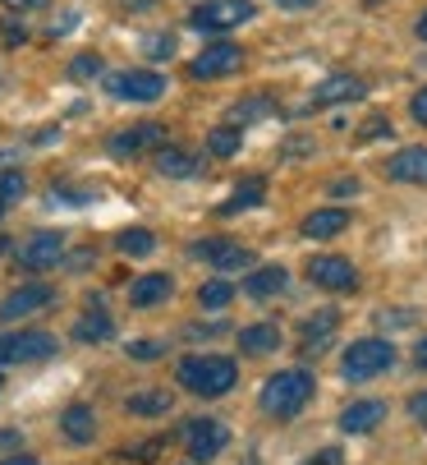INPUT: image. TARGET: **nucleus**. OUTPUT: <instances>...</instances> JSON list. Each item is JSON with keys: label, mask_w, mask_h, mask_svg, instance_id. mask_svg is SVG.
<instances>
[{"label": "nucleus", "mask_w": 427, "mask_h": 465, "mask_svg": "<svg viewBox=\"0 0 427 465\" xmlns=\"http://www.w3.org/2000/svg\"><path fill=\"white\" fill-rule=\"evenodd\" d=\"M180 382L193 396H226L239 382V369L226 355H189L180 360Z\"/></svg>", "instance_id": "obj_1"}, {"label": "nucleus", "mask_w": 427, "mask_h": 465, "mask_svg": "<svg viewBox=\"0 0 427 465\" xmlns=\"http://www.w3.org/2000/svg\"><path fill=\"white\" fill-rule=\"evenodd\" d=\"M308 396H313V373L308 369H285V373H271L267 387H262V411L276 415V420H290L308 406Z\"/></svg>", "instance_id": "obj_2"}, {"label": "nucleus", "mask_w": 427, "mask_h": 465, "mask_svg": "<svg viewBox=\"0 0 427 465\" xmlns=\"http://www.w3.org/2000/svg\"><path fill=\"white\" fill-rule=\"evenodd\" d=\"M391 364H395V346H391V341H382V337L354 341V346L345 351V360H340L345 378H354V382H368V378L386 373Z\"/></svg>", "instance_id": "obj_3"}, {"label": "nucleus", "mask_w": 427, "mask_h": 465, "mask_svg": "<svg viewBox=\"0 0 427 465\" xmlns=\"http://www.w3.org/2000/svg\"><path fill=\"white\" fill-rule=\"evenodd\" d=\"M257 10L253 0H202V5L189 15V28L193 33H230L239 24H248Z\"/></svg>", "instance_id": "obj_4"}, {"label": "nucleus", "mask_w": 427, "mask_h": 465, "mask_svg": "<svg viewBox=\"0 0 427 465\" xmlns=\"http://www.w3.org/2000/svg\"><path fill=\"white\" fill-rule=\"evenodd\" d=\"M235 70H244V46H235V42H211L202 55L189 60L193 79H226Z\"/></svg>", "instance_id": "obj_5"}, {"label": "nucleus", "mask_w": 427, "mask_h": 465, "mask_svg": "<svg viewBox=\"0 0 427 465\" xmlns=\"http://www.w3.org/2000/svg\"><path fill=\"white\" fill-rule=\"evenodd\" d=\"M51 355H55L51 331H10V337H0V364H33Z\"/></svg>", "instance_id": "obj_6"}, {"label": "nucleus", "mask_w": 427, "mask_h": 465, "mask_svg": "<svg viewBox=\"0 0 427 465\" xmlns=\"http://www.w3.org/2000/svg\"><path fill=\"white\" fill-rule=\"evenodd\" d=\"M184 442H189V456H193L198 465H207V460H217V456L226 451L230 429H226L221 420H193V424L184 429Z\"/></svg>", "instance_id": "obj_7"}, {"label": "nucleus", "mask_w": 427, "mask_h": 465, "mask_svg": "<svg viewBox=\"0 0 427 465\" xmlns=\"http://www.w3.org/2000/svg\"><path fill=\"white\" fill-rule=\"evenodd\" d=\"M106 88H111V97H120V102H157V97L166 93V79L152 74V70H124V74H111Z\"/></svg>", "instance_id": "obj_8"}, {"label": "nucleus", "mask_w": 427, "mask_h": 465, "mask_svg": "<svg viewBox=\"0 0 427 465\" xmlns=\"http://www.w3.org/2000/svg\"><path fill=\"white\" fill-rule=\"evenodd\" d=\"M308 282L322 286V291H354L359 286V272H354V262L340 258V253H317L308 262Z\"/></svg>", "instance_id": "obj_9"}, {"label": "nucleus", "mask_w": 427, "mask_h": 465, "mask_svg": "<svg viewBox=\"0 0 427 465\" xmlns=\"http://www.w3.org/2000/svg\"><path fill=\"white\" fill-rule=\"evenodd\" d=\"M166 143V129L157 124V120H142V124H133V129H120V134L106 143V153L111 157H138V153H152V148H161Z\"/></svg>", "instance_id": "obj_10"}, {"label": "nucleus", "mask_w": 427, "mask_h": 465, "mask_svg": "<svg viewBox=\"0 0 427 465\" xmlns=\"http://www.w3.org/2000/svg\"><path fill=\"white\" fill-rule=\"evenodd\" d=\"M193 258H207L217 272H244V268H253V249L230 244V240H202V244H193Z\"/></svg>", "instance_id": "obj_11"}, {"label": "nucleus", "mask_w": 427, "mask_h": 465, "mask_svg": "<svg viewBox=\"0 0 427 465\" xmlns=\"http://www.w3.org/2000/svg\"><path fill=\"white\" fill-rule=\"evenodd\" d=\"M51 304H55V291L51 286H19V291H10L5 300H0V318L19 322V318H33V313H42Z\"/></svg>", "instance_id": "obj_12"}, {"label": "nucleus", "mask_w": 427, "mask_h": 465, "mask_svg": "<svg viewBox=\"0 0 427 465\" xmlns=\"http://www.w3.org/2000/svg\"><path fill=\"white\" fill-rule=\"evenodd\" d=\"M24 268L28 272H46V268H55V262L64 258V235L60 231H37L28 244H24Z\"/></svg>", "instance_id": "obj_13"}, {"label": "nucleus", "mask_w": 427, "mask_h": 465, "mask_svg": "<svg viewBox=\"0 0 427 465\" xmlns=\"http://www.w3.org/2000/svg\"><path fill=\"white\" fill-rule=\"evenodd\" d=\"M359 97H364L359 74H331L313 88V106H340V102H359Z\"/></svg>", "instance_id": "obj_14"}, {"label": "nucleus", "mask_w": 427, "mask_h": 465, "mask_svg": "<svg viewBox=\"0 0 427 465\" xmlns=\"http://www.w3.org/2000/svg\"><path fill=\"white\" fill-rule=\"evenodd\" d=\"M386 175L400 184H427V148H400L386 162Z\"/></svg>", "instance_id": "obj_15"}, {"label": "nucleus", "mask_w": 427, "mask_h": 465, "mask_svg": "<svg viewBox=\"0 0 427 465\" xmlns=\"http://www.w3.org/2000/svg\"><path fill=\"white\" fill-rule=\"evenodd\" d=\"M170 291H175V282H170L166 272H148V277H138V282L129 286V304H133V309H152V304L170 300Z\"/></svg>", "instance_id": "obj_16"}, {"label": "nucleus", "mask_w": 427, "mask_h": 465, "mask_svg": "<svg viewBox=\"0 0 427 465\" xmlns=\"http://www.w3.org/2000/svg\"><path fill=\"white\" fill-rule=\"evenodd\" d=\"M382 420H386V406H382V401H354V406H345L340 429H345V433H373Z\"/></svg>", "instance_id": "obj_17"}, {"label": "nucleus", "mask_w": 427, "mask_h": 465, "mask_svg": "<svg viewBox=\"0 0 427 465\" xmlns=\"http://www.w3.org/2000/svg\"><path fill=\"white\" fill-rule=\"evenodd\" d=\"M345 226H349V213H345V208H317V213L304 217V235H308V240H331V235H340Z\"/></svg>", "instance_id": "obj_18"}, {"label": "nucleus", "mask_w": 427, "mask_h": 465, "mask_svg": "<svg viewBox=\"0 0 427 465\" xmlns=\"http://www.w3.org/2000/svg\"><path fill=\"white\" fill-rule=\"evenodd\" d=\"M170 406H175V396L166 387H142V391H133L124 401L129 415H170Z\"/></svg>", "instance_id": "obj_19"}, {"label": "nucleus", "mask_w": 427, "mask_h": 465, "mask_svg": "<svg viewBox=\"0 0 427 465\" xmlns=\"http://www.w3.org/2000/svg\"><path fill=\"white\" fill-rule=\"evenodd\" d=\"M340 327V313L335 309H322V313H313V318H304V346L308 351H326V341H331V331Z\"/></svg>", "instance_id": "obj_20"}, {"label": "nucleus", "mask_w": 427, "mask_h": 465, "mask_svg": "<svg viewBox=\"0 0 427 465\" xmlns=\"http://www.w3.org/2000/svg\"><path fill=\"white\" fill-rule=\"evenodd\" d=\"M111 337H115V322L102 309H92L74 322V341H83V346H97V341H111Z\"/></svg>", "instance_id": "obj_21"}, {"label": "nucleus", "mask_w": 427, "mask_h": 465, "mask_svg": "<svg viewBox=\"0 0 427 465\" xmlns=\"http://www.w3.org/2000/svg\"><path fill=\"white\" fill-rule=\"evenodd\" d=\"M285 282H290V272H285V268H257V272H248V277H244V295L267 300V295H280V291H285Z\"/></svg>", "instance_id": "obj_22"}, {"label": "nucleus", "mask_w": 427, "mask_h": 465, "mask_svg": "<svg viewBox=\"0 0 427 465\" xmlns=\"http://www.w3.org/2000/svg\"><path fill=\"white\" fill-rule=\"evenodd\" d=\"M60 429H64L69 442H92V438H97V415H92L88 406H69L64 420H60Z\"/></svg>", "instance_id": "obj_23"}, {"label": "nucleus", "mask_w": 427, "mask_h": 465, "mask_svg": "<svg viewBox=\"0 0 427 465\" xmlns=\"http://www.w3.org/2000/svg\"><path fill=\"white\" fill-rule=\"evenodd\" d=\"M157 171L170 175V180H189V175L198 171V162H193L184 148H166V143H161V148H157Z\"/></svg>", "instance_id": "obj_24"}, {"label": "nucleus", "mask_w": 427, "mask_h": 465, "mask_svg": "<svg viewBox=\"0 0 427 465\" xmlns=\"http://www.w3.org/2000/svg\"><path fill=\"white\" fill-rule=\"evenodd\" d=\"M239 346H244L248 355H267V351H276V346H280V327H271V322L244 327V331H239Z\"/></svg>", "instance_id": "obj_25"}, {"label": "nucleus", "mask_w": 427, "mask_h": 465, "mask_svg": "<svg viewBox=\"0 0 427 465\" xmlns=\"http://www.w3.org/2000/svg\"><path fill=\"white\" fill-rule=\"evenodd\" d=\"M262 193H267V184H262L257 175L244 180V184H235V198H230V203H221V217H235V213H244V208H257Z\"/></svg>", "instance_id": "obj_26"}, {"label": "nucleus", "mask_w": 427, "mask_h": 465, "mask_svg": "<svg viewBox=\"0 0 427 465\" xmlns=\"http://www.w3.org/2000/svg\"><path fill=\"white\" fill-rule=\"evenodd\" d=\"M239 143H244V129H235V124H217V129L207 134V153H211V157H235Z\"/></svg>", "instance_id": "obj_27"}, {"label": "nucleus", "mask_w": 427, "mask_h": 465, "mask_svg": "<svg viewBox=\"0 0 427 465\" xmlns=\"http://www.w3.org/2000/svg\"><path fill=\"white\" fill-rule=\"evenodd\" d=\"M120 253H129V258H148L152 249H157V235L152 231H142V226H133V231H120Z\"/></svg>", "instance_id": "obj_28"}, {"label": "nucleus", "mask_w": 427, "mask_h": 465, "mask_svg": "<svg viewBox=\"0 0 427 465\" xmlns=\"http://www.w3.org/2000/svg\"><path fill=\"white\" fill-rule=\"evenodd\" d=\"M271 111H276V102H271V97H248V102L230 106V124H235V129H244L248 120H262V115H271Z\"/></svg>", "instance_id": "obj_29"}, {"label": "nucleus", "mask_w": 427, "mask_h": 465, "mask_svg": "<svg viewBox=\"0 0 427 465\" xmlns=\"http://www.w3.org/2000/svg\"><path fill=\"white\" fill-rule=\"evenodd\" d=\"M235 300V286L230 282H202V291H198V304L202 309H226Z\"/></svg>", "instance_id": "obj_30"}, {"label": "nucleus", "mask_w": 427, "mask_h": 465, "mask_svg": "<svg viewBox=\"0 0 427 465\" xmlns=\"http://www.w3.org/2000/svg\"><path fill=\"white\" fill-rule=\"evenodd\" d=\"M24 193H28V180H24V171H0V208L19 203Z\"/></svg>", "instance_id": "obj_31"}, {"label": "nucleus", "mask_w": 427, "mask_h": 465, "mask_svg": "<svg viewBox=\"0 0 427 465\" xmlns=\"http://www.w3.org/2000/svg\"><path fill=\"white\" fill-rule=\"evenodd\" d=\"M142 51H148L152 60H170L175 55V37L170 33H152V37H142Z\"/></svg>", "instance_id": "obj_32"}, {"label": "nucleus", "mask_w": 427, "mask_h": 465, "mask_svg": "<svg viewBox=\"0 0 427 465\" xmlns=\"http://www.w3.org/2000/svg\"><path fill=\"white\" fill-rule=\"evenodd\" d=\"M92 74H102L97 55H74V60H69V79H92Z\"/></svg>", "instance_id": "obj_33"}, {"label": "nucleus", "mask_w": 427, "mask_h": 465, "mask_svg": "<svg viewBox=\"0 0 427 465\" xmlns=\"http://www.w3.org/2000/svg\"><path fill=\"white\" fill-rule=\"evenodd\" d=\"M391 134V120L386 115H373L364 129H359V143H373V139H386Z\"/></svg>", "instance_id": "obj_34"}, {"label": "nucleus", "mask_w": 427, "mask_h": 465, "mask_svg": "<svg viewBox=\"0 0 427 465\" xmlns=\"http://www.w3.org/2000/svg\"><path fill=\"white\" fill-rule=\"evenodd\" d=\"M129 355H133V360H161V355H166V346H161V341H133V346H129Z\"/></svg>", "instance_id": "obj_35"}, {"label": "nucleus", "mask_w": 427, "mask_h": 465, "mask_svg": "<svg viewBox=\"0 0 427 465\" xmlns=\"http://www.w3.org/2000/svg\"><path fill=\"white\" fill-rule=\"evenodd\" d=\"M409 415H413L418 424H427V391H418V396H409Z\"/></svg>", "instance_id": "obj_36"}, {"label": "nucleus", "mask_w": 427, "mask_h": 465, "mask_svg": "<svg viewBox=\"0 0 427 465\" xmlns=\"http://www.w3.org/2000/svg\"><path fill=\"white\" fill-rule=\"evenodd\" d=\"M409 111H413V120H418V124H427V88L409 102Z\"/></svg>", "instance_id": "obj_37"}, {"label": "nucleus", "mask_w": 427, "mask_h": 465, "mask_svg": "<svg viewBox=\"0 0 427 465\" xmlns=\"http://www.w3.org/2000/svg\"><path fill=\"white\" fill-rule=\"evenodd\" d=\"M161 447H166V442H161V438H152V442H142L133 456H138V460H157V451H161Z\"/></svg>", "instance_id": "obj_38"}, {"label": "nucleus", "mask_w": 427, "mask_h": 465, "mask_svg": "<svg viewBox=\"0 0 427 465\" xmlns=\"http://www.w3.org/2000/svg\"><path fill=\"white\" fill-rule=\"evenodd\" d=\"M308 465H340V451H335V447H326V451H317Z\"/></svg>", "instance_id": "obj_39"}, {"label": "nucleus", "mask_w": 427, "mask_h": 465, "mask_svg": "<svg viewBox=\"0 0 427 465\" xmlns=\"http://www.w3.org/2000/svg\"><path fill=\"white\" fill-rule=\"evenodd\" d=\"M5 5H10V10H46L51 0H5Z\"/></svg>", "instance_id": "obj_40"}, {"label": "nucleus", "mask_w": 427, "mask_h": 465, "mask_svg": "<svg viewBox=\"0 0 427 465\" xmlns=\"http://www.w3.org/2000/svg\"><path fill=\"white\" fill-rule=\"evenodd\" d=\"M276 5H280V10H313L317 0H276Z\"/></svg>", "instance_id": "obj_41"}, {"label": "nucleus", "mask_w": 427, "mask_h": 465, "mask_svg": "<svg viewBox=\"0 0 427 465\" xmlns=\"http://www.w3.org/2000/svg\"><path fill=\"white\" fill-rule=\"evenodd\" d=\"M308 148H313V143H304V139H290V143H285L280 153H285V157H295V153H308Z\"/></svg>", "instance_id": "obj_42"}, {"label": "nucleus", "mask_w": 427, "mask_h": 465, "mask_svg": "<svg viewBox=\"0 0 427 465\" xmlns=\"http://www.w3.org/2000/svg\"><path fill=\"white\" fill-rule=\"evenodd\" d=\"M331 193H359V180H335Z\"/></svg>", "instance_id": "obj_43"}, {"label": "nucleus", "mask_w": 427, "mask_h": 465, "mask_svg": "<svg viewBox=\"0 0 427 465\" xmlns=\"http://www.w3.org/2000/svg\"><path fill=\"white\" fill-rule=\"evenodd\" d=\"M5 465H37V456H24V451H19V456H10Z\"/></svg>", "instance_id": "obj_44"}, {"label": "nucleus", "mask_w": 427, "mask_h": 465, "mask_svg": "<svg viewBox=\"0 0 427 465\" xmlns=\"http://www.w3.org/2000/svg\"><path fill=\"white\" fill-rule=\"evenodd\" d=\"M413 33H418V37H422V42H427V10H422V15H418V24H413Z\"/></svg>", "instance_id": "obj_45"}, {"label": "nucleus", "mask_w": 427, "mask_h": 465, "mask_svg": "<svg viewBox=\"0 0 427 465\" xmlns=\"http://www.w3.org/2000/svg\"><path fill=\"white\" fill-rule=\"evenodd\" d=\"M418 364L427 369V337H422V346H418Z\"/></svg>", "instance_id": "obj_46"}, {"label": "nucleus", "mask_w": 427, "mask_h": 465, "mask_svg": "<svg viewBox=\"0 0 427 465\" xmlns=\"http://www.w3.org/2000/svg\"><path fill=\"white\" fill-rule=\"evenodd\" d=\"M244 465H257V460H244Z\"/></svg>", "instance_id": "obj_47"}, {"label": "nucleus", "mask_w": 427, "mask_h": 465, "mask_svg": "<svg viewBox=\"0 0 427 465\" xmlns=\"http://www.w3.org/2000/svg\"><path fill=\"white\" fill-rule=\"evenodd\" d=\"M0 217H5V208H0Z\"/></svg>", "instance_id": "obj_48"}, {"label": "nucleus", "mask_w": 427, "mask_h": 465, "mask_svg": "<svg viewBox=\"0 0 427 465\" xmlns=\"http://www.w3.org/2000/svg\"><path fill=\"white\" fill-rule=\"evenodd\" d=\"M368 5H377V0H368Z\"/></svg>", "instance_id": "obj_49"}]
</instances>
